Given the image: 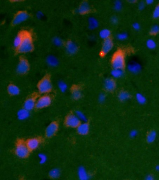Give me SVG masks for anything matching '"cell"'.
I'll return each mask as SVG.
<instances>
[{"mask_svg": "<svg viewBox=\"0 0 159 180\" xmlns=\"http://www.w3.org/2000/svg\"><path fill=\"white\" fill-rule=\"evenodd\" d=\"M104 87L107 91L112 92L116 89V82L111 78H106L104 81Z\"/></svg>", "mask_w": 159, "mask_h": 180, "instance_id": "obj_14", "label": "cell"}, {"mask_svg": "<svg viewBox=\"0 0 159 180\" xmlns=\"http://www.w3.org/2000/svg\"><path fill=\"white\" fill-rule=\"evenodd\" d=\"M59 129V125L56 122H52L50 123L45 130V135L48 138H52L57 134Z\"/></svg>", "mask_w": 159, "mask_h": 180, "instance_id": "obj_9", "label": "cell"}, {"mask_svg": "<svg viewBox=\"0 0 159 180\" xmlns=\"http://www.w3.org/2000/svg\"><path fill=\"white\" fill-rule=\"evenodd\" d=\"M65 52L69 55H74L79 51V46L74 41H68L65 44Z\"/></svg>", "mask_w": 159, "mask_h": 180, "instance_id": "obj_10", "label": "cell"}, {"mask_svg": "<svg viewBox=\"0 0 159 180\" xmlns=\"http://www.w3.org/2000/svg\"><path fill=\"white\" fill-rule=\"evenodd\" d=\"M7 91L10 95L16 96L20 93V89L19 87L16 84H10L7 87Z\"/></svg>", "mask_w": 159, "mask_h": 180, "instance_id": "obj_22", "label": "cell"}, {"mask_svg": "<svg viewBox=\"0 0 159 180\" xmlns=\"http://www.w3.org/2000/svg\"><path fill=\"white\" fill-rule=\"evenodd\" d=\"M30 15L26 11H21L18 12L13 19L12 24L14 25L21 24L27 21Z\"/></svg>", "mask_w": 159, "mask_h": 180, "instance_id": "obj_7", "label": "cell"}, {"mask_svg": "<svg viewBox=\"0 0 159 180\" xmlns=\"http://www.w3.org/2000/svg\"><path fill=\"white\" fill-rule=\"evenodd\" d=\"M81 123L75 113H71L67 115L65 120V125L68 128H77Z\"/></svg>", "mask_w": 159, "mask_h": 180, "instance_id": "obj_6", "label": "cell"}, {"mask_svg": "<svg viewBox=\"0 0 159 180\" xmlns=\"http://www.w3.org/2000/svg\"><path fill=\"white\" fill-rule=\"evenodd\" d=\"M118 97L119 99L121 101L125 102L130 99V97H131V95L128 92L125 91H121V92H119Z\"/></svg>", "mask_w": 159, "mask_h": 180, "instance_id": "obj_29", "label": "cell"}, {"mask_svg": "<svg viewBox=\"0 0 159 180\" xmlns=\"http://www.w3.org/2000/svg\"><path fill=\"white\" fill-rule=\"evenodd\" d=\"M142 67L141 64L135 61H132L127 64V69L130 73L137 74L141 72Z\"/></svg>", "mask_w": 159, "mask_h": 180, "instance_id": "obj_11", "label": "cell"}, {"mask_svg": "<svg viewBox=\"0 0 159 180\" xmlns=\"http://www.w3.org/2000/svg\"><path fill=\"white\" fill-rule=\"evenodd\" d=\"M38 89L41 94H48L53 89V84L50 79L48 77L43 78L38 84Z\"/></svg>", "mask_w": 159, "mask_h": 180, "instance_id": "obj_2", "label": "cell"}, {"mask_svg": "<svg viewBox=\"0 0 159 180\" xmlns=\"http://www.w3.org/2000/svg\"><path fill=\"white\" fill-rule=\"evenodd\" d=\"M132 27L133 30H139L141 29V25L138 23H134L132 25Z\"/></svg>", "mask_w": 159, "mask_h": 180, "instance_id": "obj_45", "label": "cell"}, {"mask_svg": "<svg viewBox=\"0 0 159 180\" xmlns=\"http://www.w3.org/2000/svg\"><path fill=\"white\" fill-rule=\"evenodd\" d=\"M146 5V4L145 2H143V1H141L138 4V8L140 10H144L145 8Z\"/></svg>", "mask_w": 159, "mask_h": 180, "instance_id": "obj_44", "label": "cell"}, {"mask_svg": "<svg viewBox=\"0 0 159 180\" xmlns=\"http://www.w3.org/2000/svg\"><path fill=\"white\" fill-rule=\"evenodd\" d=\"M45 60L47 64L50 67H56L59 64V61L58 58L52 54L47 56Z\"/></svg>", "mask_w": 159, "mask_h": 180, "instance_id": "obj_19", "label": "cell"}, {"mask_svg": "<svg viewBox=\"0 0 159 180\" xmlns=\"http://www.w3.org/2000/svg\"><path fill=\"white\" fill-rule=\"evenodd\" d=\"M146 46L148 49L153 50L157 47V44L155 40L152 39H149L146 42Z\"/></svg>", "mask_w": 159, "mask_h": 180, "instance_id": "obj_34", "label": "cell"}, {"mask_svg": "<svg viewBox=\"0 0 159 180\" xmlns=\"http://www.w3.org/2000/svg\"><path fill=\"white\" fill-rule=\"evenodd\" d=\"M144 180H155V177L152 174H148L146 176Z\"/></svg>", "mask_w": 159, "mask_h": 180, "instance_id": "obj_46", "label": "cell"}, {"mask_svg": "<svg viewBox=\"0 0 159 180\" xmlns=\"http://www.w3.org/2000/svg\"><path fill=\"white\" fill-rule=\"evenodd\" d=\"M123 8V4L121 1H116L114 4V9L116 11H120Z\"/></svg>", "mask_w": 159, "mask_h": 180, "instance_id": "obj_36", "label": "cell"}, {"mask_svg": "<svg viewBox=\"0 0 159 180\" xmlns=\"http://www.w3.org/2000/svg\"><path fill=\"white\" fill-rule=\"evenodd\" d=\"M77 176L79 180H90L91 178V174L83 166L80 167L77 169Z\"/></svg>", "mask_w": 159, "mask_h": 180, "instance_id": "obj_13", "label": "cell"}, {"mask_svg": "<svg viewBox=\"0 0 159 180\" xmlns=\"http://www.w3.org/2000/svg\"><path fill=\"white\" fill-rule=\"evenodd\" d=\"M30 68V64L27 60L25 58H21L16 66V72L20 75H24L28 73Z\"/></svg>", "mask_w": 159, "mask_h": 180, "instance_id": "obj_8", "label": "cell"}, {"mask_svg": "<svg viewBox=\"0 0 159 180\" xmlns=\"http://www.w3.org/2000/svg\"><path fill=\"white\" fill-rule=\"evenodd\" d=\"M146 4L148 5H150L152 4L153 3V0H147L146 1Z\"/></svg>", "mask_w": 159, "mask_h": 180, "instance_id": "obj_47", "label": "cell"}, {"mask_svg": "<svg viewBox=\"0 0 159 180\" xmlns=\"http://www.w3.org/2000/svg\"><path fill=\"white\" fill-rule=\"evenodd\" d=\"M52 99L49 95H43L36 99V108L43 109L49 107L51 105Z\"/></svg>", "mask_w": 159, "mask_h": 180, "instance_id": "obj_5", "label": "cell"}, {"mask_svg": "<svg viewBox=\"0 0 159 180\" xmlns=\"http://www.w3.org/2000/svg\"><path fill=\"white\" fill-rule=\"evenodd\" d=\"M36 101L35 99L33 97H30L25 100L23 103V108L28 111H31L36 108Z\"/></svg>", "mask_w": 159, "mask_h": 180, "instance_id": "obj_16", "label": "cell"}, {"mask_svg": "<svg viewBox=\"0 0 159 180\" xmlns=\"http://www.w3.org/2000/svg\"><path fill=\"white\" fill-rule=\"evenodd\" d=\"M130 2H131L132 3H134L135 2V1H133V0H131V1H129Z\"/></svg>", "mask_w": 159, "mask_h": 180, "instance_id": "obj_49", "label": "cell"}, {"mask_svg": "<svg viewBox=\"0 0 159 180\" xmlns=\"http://www.w3.org/2000/svg\"><path fill=\"white\" fill-rule=\"evenodd\" d=\"M35 16H36V18L38 19L42 20L44 17V14L42 11H38L36 12V14H35Z\"/></svg>", "mask_w": 159, "mask_h": 180, "instance_id": "obj_42", "label": "cell"}, {"mask_svg": "<svg viewBox=\"0 0 159 180\" xmlns=\"http://www.w3.org/2000/svg\"><path fill=\"white\" fill-rule=\"evenodd\" d=\"M31 151L28 149L26 142L20 141L16 144L15 148V153L18 158L25 159L30 155Z\"/></svg>", "mask_w": 159, "mask_h": 180, "instance_id": "obj_4", "label": "cell"}, {"mask_svg": "<svg viewBox=\"0 0 159 180\" xmlns=\"http://www.w3.org/2000/svg\"><path fill=\"white\" fill-rule=\"evenodd\" d=\"M98 101L100 103H104L106 101V94L104 93H101V94H99V96H98Z\"/></svg>", "mask_w": 159, "mask_h": 180, "instance_id": "obj_39", "label": "cell"}, {"mask_svg": "<svg viewBox=\"0 0 159 180\" xmlns=\"http://www.w3.org/2000/svg\"><path fill=\"white\" fill-rule=\"evenodd\" d=\"M113 47L114 43L110 38L104 40L101 47V53L104 55H106L112 50Z\"/></svg>", "mask_w": 159, "mask_h": 180, "instance_id": "obj_12", "label": "cell"}, {"mask_svg": "<svg viewBox=\"0 0 159 180\" xmlns=\"http://www.w3.org/2000/svg\"><path fill=\"white\" fill-rule=\"evenodd\" d=\"M126 65V59L124 53L121 51H118L113 56L111 60V65L113 69H122Z\"/></svg>", "mask_w": 159, "mask_h": 180, "instance_id": "obj_3", "label": "cell"}, {"mask_svg": "<svg viewBox=\"0 0 159 180\" xmlns=\"http://www.w3.org/2000/svg\"><path fill=\"white\" fill-rule=\"evenodd\" d=\"M88 27L90 30H95L99 26V22L96 18L93 16L89 17L87 21Z\"/></svg>", "mask_w": 159, "mask_h": 180, "instance_id": "obj_21", "label": "cell"}, {"mask_svg": "<svg viewBox=\"0 0 159 180\" xmlns=\"http://www.w3.org/2000/svg\"><path fill=\"white\" fill-rule=\"evenodd\" d=\"M76 129L79 135L82 136L86 135L90 131V125L87 122H81Z\"/></svg>", "mask_w": 159, "mask_h": 180, "instance_id": "obj_17", "label": "cell"}, {"mask_svg": "<svg viewBox=\"0 0 159 180\" xmlns=\"http://www.w3.org/2000/svg\"><path fill=\"white\" fill-rule=\"evenodd\" d=\"M57 87L59 91L62 93L66 92L68 89V86L66 82L62 80L59 81L57 83Z\"/></svg>", "mask_w": 159, "mask_h": 180, "instance_id": "obj_31", "label": "cell"}, {"mask_svg": "<svg viewBox=\"0 0 159 180\" xmlns=\"http://www.w3.org/2000/svg\"><path fill=\"white\" fill-rule=\"evenodd\" d=\"M153 16L155 19L159 18V4L155 7L153 12Z\"/></svg>", "mask_w": 159, "mask_h": 180, "instance_id": "obj_40", "label": "cell"}, {"mask_svg": "<svg viewBox=\"0 0 159 180\" xmlns=\"http://www.w3.org/2000/svg\"><path fill=\"white\" fill-rule=\"evenodd\" d=\"M61 171L58 168H53L51 169L49 172V176L53 179L59 178L61 176Z\"/></svg>", "mask_w": 159, "mask_h": 180, "instance_id": "obj_26", "label": "cell"}, {"mask_svg": "<svg viewBox=\"0 0 159 180\" xmlns=\"http://www.w3.org/2000/svg\"><path fill=\"white\" fill-rule=\"evenodd\" d=\"M71 96L72 98L74 100H79L82 98V91L80 88L75 87L72 89L71 91Z\"/></svg>", "mask_w": 159, "mask_h": 180, "instance_id": "obj_23", "label": "cell"}, {"mask_svg": "<svg viewBox=\"0 0 159 180\" xmlns=\"http://www.w3.org/2000/svg\"><path fill=\"white\" fill-rule=\"evenodd\" d=\"M124 72L122 69H113L111 72V75L113 78L115 79H119L124 76Z\"/></svg>", "mask_w": 159, "mask_h": 180, "instance_id": "obj_28", "label": "cell"}, {"mask_svg": "<svg viewBox=\"0 0 159 180\" xmlns=\"http://www.w3.org/2000/svg\"><path fill=\"white\" fill-rule=\"evenodd\" d=\"M157 133L155 130L150 131L147 135L146 137V140L148 143H153L155 141L157 138Z\"/></svg>", "mask_w": 159, "mask_h": 180, "instance_id": "obj_25", "label": "cell"}, {"mask_svg": "<svg viewBox=\"0 0 159 180\" xmlns=\"http://www.w3.org/2000/svg\"><path fill=\"white\" fill-rule=\"evenodd\" d=\"M52 43L55 47H58V48L62 47V46L65 45V44L62 38L59 37H54L52 40Z\"/></svg>", "mask_w": 159, "mask_h": 180, "instance_id": "obj_30", "label": "cell"}, {"mask_svg": "<svg viewBox=\"0 0 159 180\" xmlns=\"http://www.w3.org/2000/svg\"><path fill=\"white\" fill-rule=\"evenodd\" d=\"M150 33L152 35H156L159 33V26L155 24L151 27L150 30Z\"/></svg>", "mask_w": 159, "mask_h": 180, "instance_id": "obj_38", "label": "cell"}, {"mask_svg": "<svg viewBox=\"0 0 159 180\" xmlns=\"http://www.w3.org/2000/svg\"><path fill=\"white\" fill-rule=\"evenodd\" d=\"M138 132L137 130H135V129H133V130H131L129 133V135L130 138L132 139H133V138H135L136 137H137L138 135Z\"/></svg>", "mask_w": 159, "mask_h": 180, "instance_id": "obj_41", "label": "cell"}, {"mask_svg": "<svg viewBox=\"0 0 159 180\" xmlns=\"http://www.w3.org/2000/svg\"><path fill=\"white\" fill-rule=\"evenodd\" d=\"M23 38V32L18 34L14 38L13 42V45L16 49H17L22 44Z\"/></svg>", "mask_w": 159, "mask_h": 180, "instance_id": "obj_24", "label": "cell"}, {"mask_svg": "<svg viewBox=\"0 0 159 180\" xmlns=\"http://www.w3.org/2000/svg\"><path fill=\"white\" fill-rule=\"evenodd\" d=\"M99 35L100 38L105 40L110 38V37L111 35V32L110 30L108 29H102L99 32Z\"/></svg>", "mask_w": 159, "mask_h": 180, "instance_id": "obj_27", "label": "cell"}, {"mask_svg": "<svg viewBox=\"0 0 159 180\" xmlns=\"http://www.w3.org/2000/svg\"><path fill=\"white\" fill-rule=\"evenodd\" d=\"M128 37V34L126 32H122L118 33L116 35V38L119 41H123L126 40Z\"/></svg>", "mask_w": 159, "mask_h": 180, "instance_id": "obj_37", "label": "cell"}, {"mask_svg": "<svg viewBox=\"0 0 159 180\" xmlns=\"http://www.w3.org/2000/svg\"></svg>", "mask_w": 159, "mask_h": 180, "instance_id": "obj_50", "label": "cell"}, {"mask_svg": "<svg viewBox=\"0 0 159 180\" xmlns=\"http://www.w3.org/2000/svg\"><path fill=\"white\" fill-rule=\"evenodd\" d=\"M91 6L87 1H84L81 2L77 8V12L81 15L88 14L91 11Z\"/></svg>", "mask_w": 159, "mask_h": 180, "instance_id": "obj_18", "label": "cell"}, {"mask_svg": "<svg viewBox=\"0 0 159 180\" xmlns=\"http://www.w3.org/2000/svg\"><path fill=\"white\" fill-rule=\"evenodd\" d=\"M155 169L156 171L157 172H159V165H157L155 167Z\"/></svg>", "mask_w": 159, "mask_h": 180, "instance_id": "obj_48", "label": "cell"}, {"mask_svg": "<svg viewBox=\"0 0 159 180\" xmlns=\"http://www.w3.org/2000/svg\"><path fill=\"white\" fill-rule=\"evenodd\" d=\"M75 114H76L77 117L79 118V120H80L81 122H87V116L83 113L82 111L80 110H77L75 112Z\"/></svg>", "mask_w": 159, "mask_h": 180, "instance_id": "obj_33", "label": "cell"}, {"mask_svg": "<svg viewBox=\"0 0 159 180\" xmlns=\"http://www.w3.org/2000/svg\"><path fill=\"white\" fill-rule=\"evenodd\" d=\"M25 142L31 151L37 150L40 145V140L38 138H30Z\"/></svg>", "mask_w": 159, "mask_h": 180, "instance_id": "obj_15", "label": "cell"}, {"mask_svg": "<svg viewBox=\"0 0 159 180\" xmlns=\"http://www.w3.org/2000/svg\"><path fill=\"white\" fill-rule=\"evenodd\" d=\"M135 99L139 104L144 105L147 102V99L145 96L141 93H137L135 95Z\"/></svg>", "mask_w": 159, "mask_h": 180, "instance_id": "obj_32", "label": "cell"}, {"mask_svg": "<svg viewBox=\"0 0 159 180\" xmlns=\"http://www.w3.org/2000/svg\"><path fill=\"white\" fill-rule=\"evenodd\" d=\"M110 21L111 23L112 24H114V25H116V24H118L119 23L118 17L115 16H114L111 18Z\"/></svg>", "mask_w": 159, "mask_h": 180, "instance_id": "obj_43", "label": "cell"}, {"mask_svg": "<svg viewBox=\"0 0 159 180\" xmlns=\"http://www.w3.org/2000/svg\"><path fill=\"white\" fill-rule=\"evenodd\" d=\"M31 113L30 111L27 110L24 108L18 110L17 113V117L20 120H25L30 117Z\"/></svg>", "mask_w": 159, "mask_h": 180, "instance_id": "obj_20", "label": "cell"}, {"mask_svg": "<svg viewBox=\"0 0 159 180\" xmlns=\"http://www.w3.org/2000/svg\"><path fill=\"white\" fill-rule=\"evenodd\" d=\"M39 162L41 164H44L46 163L48 160V157L45 154L43 153H41L38 155Z\"/></svg>", "mask_w": 159, "mask_h": 180, "instance_id": "obj_35", "label": "cell"}, {"mask_svg": "<svg viewBox=\"0 0 159 180\" xmlns=\"http://www.w3.org/2000/svg\"><path fill=\"white\" fill-rule=\"evenodd\" d=\"M34 50V43L31 35L28 32H23V38L22 44L17 50L20 54L31 52Z\"/></svg>", "mask_w": 159, "mask_h": 180, "instance_id": "obj_1", "label": "cell"}]
</instances>
